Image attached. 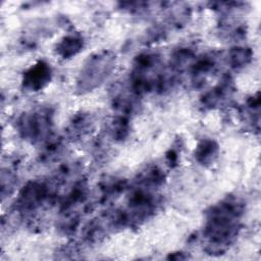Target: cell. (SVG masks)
<instances>
[{"label": "cell", "instance_id": "277c9868", "mask_svg": "<svg viewBox=\"0 0 261 261\" xmlns=\"http://www.w3.org/2000/svg\"><path fill=\"white\" fill-rule=\"evenodd\" d=\"M83 47V40L75 36L65 37L57 46L58 53L63 58H68L75 55Z\"/></svg>", "mask_w": 261, "mask_h": 261}, {"label": "cell", "instance_id": "7a4b0ae2", "mask_svg": "<svg viewBox=\"0 0 261 261\" xmlns=\"http://www.w3.org/2000/svg\"><path fill=\"white\" fill-rule=\"evenodd\" d=\"M51 77V68L50 66L40 61L31 67L23 76V85L25 88L31 91H38L44 88Z\"/></svg>", "mask_w": 261, "mask_h": 261}, {"label": "cell", "instance_id": "8992f818", "mask_svg": "<svg viewBox=\"0 0 261 261\" xmlns=\"http://www.w3.org/2000/svg\"><path fill=\"white\" fill-rule=\"evenodd\" d=\"M229 57L233 66H243L249 62L251 58V52L245 48H236L231 51Z\"/></svg>", "mask_w": 261, "mask_h": 261}, {"label": "cell", "instance_id": "3957f363", "mask_svg": "<svg viewBox=\"0 0 261 261\" xmlns=\"http://www.w3.org/2000/svg\"><path fill=\"white\" fill-rule=\"evenodd\" d=\"M45 114L46 113L43 112H37L23 118L21 122V130L25 137L30 139H39L45 134L48 125V118Z\"/></svg>", "mask_w": 261, "mask_h": 261}, {"label": "cell", "instance_id": "6da1fadb", "mask_svg": "<svg viewBox=\"0 0 261 261\" xmlns=\"http://www.w3.org/2000/svg\"><path fill=\"white\" fill-rule=\"evenodd\" d=\"M115 57L110 52H100L91 56L84 64L76 83L81 93L89 92L99 87L114 68Z\"/></svg>", "mask_w": 261, "mask_h": 261}, {"label": "cell", "instance_id": "5b68a950", "mask_svg": "<svg viewBox=\"0 0 261 261\" xmlns=\"http://www.w3.org/2000/svg\"><path fill=\"white\" fill-rule=\"evenodd\" d=\"M218 152V147L213 141H204L202 142L196 152V157L199 162L206 164V163H211L214 158L217 156Z\"/></svg>", "mask_w": 261, "mask_h": 261}]
</instances>
